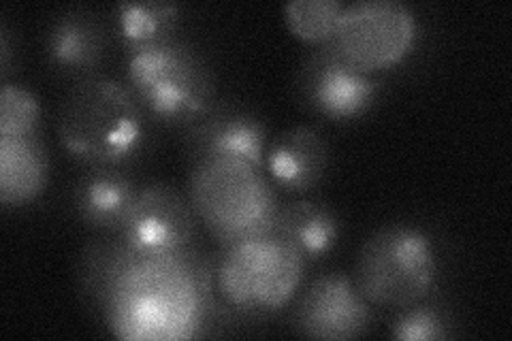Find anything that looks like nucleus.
I'll list each match as a JSON object with an SVG mask.
<instances>
[{
	"mask_svg": "<svg viewBox=\"0 0 512 341\" xmlns=\"http://www.w3.org/2000/svg\"><path fill=\"white\" fill-rule=\"evenodd\" d=\"M43 109L30 90L3 84L0 90V137H39Z\"/></svg>",
	"mask_w": 512,
	"mask_h": 341,
	"instance_id": "obj_19",
	"label": "nucleus"
},
{
	"mask_svg": "<svg viewBox=\"0 0 512 341\" xmlns=\"http://www.w3.org/2000/svg\"><path fill=\"white\" fill-rule=\"evenodd\" d=\"M440 254L423 226L393 222L363 241L352 267V282L372 307L399 310L436 290Z\"/></svg>",
	"mask_w": 512,
	"mask_h": 341,
	"instance_id": "obj_4",
	"label": "nucleus"
},
{
	"mask_svg": "<svg viewBox=\"0 0 512 341\" xmlns=\"http://www.w3.org/2000/svg\"><path fill=\"white\" fill-rule=\"evenodd\" d=\"M271 233L295 248L303 261L314 263L338 246L342 222L327 203L297 199L278 207Z\"/></svg>",
	"mask_w": 512,
	"mask_h": 341,
	"instance_id": "obj_14",
	"label": "nucleus"
},
{
	"mask_svg": "<svg viewBox=\"0 0 512 341\" xmlns=\"http://www.w3.org/2000/svg\"><path fill=\"white\" fill-rule=\"evenodd\" d=\"M50 160L41 137H0V203L22 207L47 186Z\"/></svg>",
	"mask_w": 512,
	"mask_h": 341,
	"instance_id": "obj_15",
	"label": "nucleus"
},
{
	"mask_svg": "<svg viewBox=\"0 0 512 341\" xmlns=\"http://www.w3.org/2000/svg\"><path fill=\"white\" fill-rule=\"evenodd\" d=\"M114 35L126 54L178 37L182 5L178 3H118L114 7Z\"/></svg>",
	"mask_w": 512,
	"mask_h": 341,
	"instance_id": "obj_16",
	"label": "nucleus"
},
{
	"mask_svg": "<svg viewBox=\"0 0 512 341\" xmlns=\"http://www.w3.org/2000/svg\"><path fill=\"white\" fill-rule=\"evenodd\" d=\"M139 188L128 167H86L71 188V207L88 229L122 235Z\"/></svg>",
	"mask_w": 512,
	"mask_h": 341,
	"instance_id": "obj_11",
	"label": "nucleus"
},
{
	"mask_svg": "<svg viewBox=\"0 0 512 341\" xmlns=\"http://www.w3.org/2000/svg\"><path fill=\"white\" fill-rule=\"evenodd\" d=\"M380 90V77L350 67L331 43L314 47L295 75L299 103L329 122L363 118L376 105Z\"/></svg>",
	"mask_w": 512,
	"mask_h": 341,
	"instance_id": "obj_6",
	"label": "nucleus"
},
{
	"mask_svg": "<svg viewBox=\"0 0 512 341\" xmlns=\"http://www.w3.org/2000/svg\"><path fill=\"white\" fill-rule=\"evenodd\" d=\"M126 86L150 122L182 131L220 99L210 60L180 35L126 54Z\"/></svg>",
	"mask_w": 512,
	"mask_h": 341,
	"instance_id": "obj_2",
	"label": "nucleus"
},
{
	"mask_svg": "<svg viewBox=\"0 0 512 341\" xmlns=\"http://www.w3.org/2000/svg\"><path fill=\"white\" fill-rule=\"evenodd\" d=\"M139 258L122 235L96 237L86 243L77 258L75 284L88 312L109 316L122 280Z\"/></svg>",
	"mask_w": 512,
	"mask_h": 341,
	"instance_id": "obj_13",
	"label": "nucleus"
},
{
	"mask_svg": "<svg viewBox=\"0 0 512 341\" xmlns=\"http://www.w3.org/2000/svg\"><path fill=\"white\" fill-rule=\"evenodd\" d=\"M331 165L327 137L310 124L291 126L267 143L265 169L278 188L291 194H308Z\"/></svg>",
	"mask_w": 512,
	"mask_h": 341,
	"instance_id": "obj_12",
	"label": "nucleus"
},
{
	"mask_svg": "<svg viewBox=\"0 0 512 341\" xmlns=\"http://www.w3.org/2000/svg\"><path fill=\"white\" fill-rule=\"evenodd\" d=\"M372 320V305L363 299L350 275L340 271L314 278L293 310V329L308 339H357L370 331Z\"/></svg>",
	"mask_w": 512,
	"mask_h": 341,
	"instance_id": "obj_8",
	"label": "nucleus"
},
{
	"mask_svg": "<svg viewBox=\"0 0 512 341\" xmlns=\"http://www.w3.org/2000/svg\"><path fill=\"white\" fill-rule=\"evenodd\" d=\"M56 135L84 167H128L146 150L150 118L122 81L90 75L62 96Z\"/></svg>",
	"mask_w": 512,
	"mask_h": 341,
	"instance_id": "obj_1",
	"label": "nucleus"
},
{
	"mask_svg": "<svg viewBox=\"0 0 512 341\" xmlns=\"http://www.w3.org/2000/svg\"><path fill=\"white\" fill-rule=\"evenodd\" d=\"M267 143V126L261 116L231 99H218L182 131V148L192 162L231 158L261 171Z\"/></svg>",
	"mask_w": 512,
	"mask_h": 341,
	"instance_id": "obj_9",
	"label": "nucleus"
},
{
	"mask_svg": "<svg viewBox=\"0 0 512 341\" xmlns=\"http://www.w3.org/2000/svg\"><path fill=\"white\" fill-rule=\"evenodd\" d=\"M303 258L274 233L224 243L212 261V284L220 312L227 318H259L293 297Z\"/></svg>",
	"mask_w": 512,
	"mask_h": 341,
	"instance_id": "obj_3",
	"label": "nucleus"
},
{
	"mask_svg": "<svg viewBox=\"0 0 512 341\" xmlns=\"http://www.w3.org/2000/svg\"><path fill=\"white\" fill-rule=\"evenodd\" d=\"M419 37L414 11L399 0H365L344 7L331 45L361 73L376 75L402 62Z\"/></svg>",
	"mask_w": 512,
	"mask_h": 341,
	"instance_id": "obj_5",
	"label": "nucleus"
},
{
	"mask_svg": "<svg viewBox=\"0 0 512 341\" xmlns=\"http://www.w3.org/2000/svg\"><path fill=\"white\" fill-rule=\"evenodd\" d=\"M0 67H3V79H7L9 75V67H11V43H9V30L7 26L3 24V28H0Z\"/></svg>",
	"mask_w": 512,
	"mask_h": 341,
	"instance_id": "obj_20",
	"label": "nucleus"
},
{
	"mask_svg": "<svg viewBox=\"0 0 512 341\" xmlns=\"http://www.w3.org/2000/svg\"><path fill=\"white\" fill-rule=\"evenodd\" d=\"M455 318L451 307L434 292L425 299L395 310L389 320V335L399 341H440L453 337Z\"/></svg>",
	"mask_w": 512,
	"mask_h": 341,
	"instance_id": "obj_17",
	"label": "nucleus"
},
{
	"mask_svg": "<svg viewBox=\"0 0 512 341\" xmlns=\"http://www.w3.org/2000/svg\"><path fill=\"white\" fill-rule=\"evenodd\" d=\"M122 237L141 258H175L195 248V211L175 186L146 184L139 188Z\"/></svg>",
	"mask_w": 512,
	"mask_h": 341,
	"instance_id": "obj_7",
	"label": "nucleus"
},
{
	"mask_svg": "<svg viewBox=\"0 0 512 341\" xmlns=\"http://www.w3.org/2000/svg\"><path fill=\"white\" fill-rule=\"evenodd\" d=\"M344 7L340 0H295L282 7V18L293 37L318 47L331 43Z\"/></svg>",
	"mask_w": 512,
	"mask_h": 341,
	"instance_id": "obj_18",
	"label": "nucleus"
},
{
	"mask_svg": "<svg viewBox=\"0 0 512 341\" xmlns=\"http://www.w3.org/2000/svg\"><path fill=\"white\" fill-rule=\"evenodd\" d=\"M109 52V30L99 13L88 7H67L47 22L43 56L47 67L75 81L99 75Z\"/></svg>",
	"mask_w": 512,
	"mask_h": 341,
	"instance_id": "obj_10",
	"label": "nucleus"
}]
</instances>
